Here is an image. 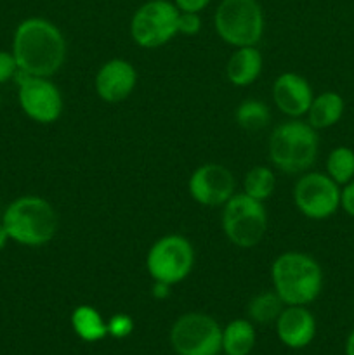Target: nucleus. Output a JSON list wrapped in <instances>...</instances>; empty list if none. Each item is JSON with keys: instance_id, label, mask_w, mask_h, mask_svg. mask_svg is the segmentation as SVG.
<instances>
[{"instance_id": "21", "label": "nucleus", "mask_w": 354, "mask_h": 355, "mask_svg": "<svg viewBox=\"0 0 354 355\" xmlns=\"http://www.w3.org/2000/svg\"><path fill=\"white\" fill-rule=\"evenodd\" d=\"M326 175L339 186H346L354 180V151L347 146L332 149L326 158Z\"/></svg>"}, {"instance_id": "19", "label": "nucleus", "mask_w": 354, "mask_h": 355, "mask_svg": "<svg viewBox=\"0 0 354 355\" xmlns=\"http://www.w3.org/2000/svg\"><path fill=\"white\" fill-rule=\"evenodd\" d=\"M71 326L76 335L85 342H97L108 335V324L90 305H80L73 311Z\"/></svg>"}, {"instance_id": "12", "label": "nucleus", "mask_w": 354, "mask_h": 355, "mask_svg": "<svg viewBox=\"0 0 354 355\" xmlns=\"http://www.w3.org/2000/svg\"><path fill=\"white\" fill-rule=\"evenodd\" d=\"M235 177L231 170L219 163H205L189 177L187 189L191 198L203 207H224L235 194Z\"/></svg>"}, {"instance_id": "28", "label": "nucleus", "mask_w": 354, "mask_h": 355, "mask_svg": "<svg viewBox=\"0 0 354 355\" xmlns=\"http://www.w3.org/2000/svg\"><path fill=\"white\" fill-rule=\"evenodd\" d=\"M177 9L180 12H198L200 14L205 7L210 3V0H174Z\"/></svg>"}, {"instance_id": "27", "label": "nucleus", "mask_w": 354, "mask_h": 355, "mask_svg": "<svg viewBox=\"0 0 354 355\" xmlns=\"http://www.w3.org/2000/svg\"><path fill=\"white\" fill-rule=\"evenodd\" d=\"M340 207L349 217L354 218V180H351L349 184L344 186V189H340Z\"/></svg>"}, {"instance_id": "7", "label": "nucleus", "mask_w": 354, "mask_h": 355, "mask_svg": "<svg viewBox=\"0 0 354 355\" xmlns=\"http://www.w3.org/2000/svg\"><path fill=\"white\" fill-rule=\"evenodd\" d=\"M194 266L193 245L184 236L169 234L153 243L146 257V269L153 281L177 284L186 279Z\"/></svg>"}, {"instance_id": "18", "label": "nucleus", "mask_w": 354, "mask_h": 355, "mask_svg": "<svg viewBox=\"0 0 354 355\" xmlns=\"http://www.w3.org/2000/svg\"><path fill=\"white\" fill-rule=\"evenodd\" d=\"M255 343V329L246 319H235L222 331V349L228 355H248Z\"/></svg>"}, {"instance_id": "14", "label": "nucleus", "mask_w": 354, "mask_h": 355, "mask_svg": "<svg viewBox=\"0 0 354 355\" xmlns=\"http://www.w3.org/2000/svg\"><path fill=\"white\" fill-rule=\"evenodd\" d=\"M312 99V89L304 76L297 73H283L274 80L273 101L287 116L298 118L307 114Z\"/></svg>"}, {"instance_id": "29", "label": "nucleus", "mask_w": 354, "mask_h": 355, "mask_svg": "<svg viewBox=\"0 0 354 355\" xmlns=\"http://www.w3.org/2000/svg\"><path fill=\"white\" fill-rule=\"evenodd\" d=\"M151 293H153V297L158 298V300H163V298H167L170 295V284H165V283H160V281H155V284H153Z\"/></svg>"}, {"instance_id": "31", "label": "nucleus", "mask_w": 354, "mask_h": 355, "mask_svg": "<svg viewBox=\"0 0 354 355\" xmlns=\"http://www.w3.org/2000/svg\"><path fill=\"white\" fill-rule=\"evenodd\" d=\"M346 355H354V329H353V331H351V335L347 336Z\"/></svg>"}, {"instance_id": "1", "label": "nucleus", "mask_w": 354, "mask_h": 355, "mask_svg": "<svg viewBox=\"0 0 354 355\" xmlns=\"http://www.w3.org/2000/svg\"><path fill=\"white\" fill-rule=\"evenodd\" d=\"M10 52L21 71L51 78L65 64L66 40L61 30L49 19L28 17L17 24Z\"/></svg>"}, {"instance_id": "9", "label": "nucleus", "mask_w": 354, "mask_h": 355, "mask_svg": "<svg viewBox=\"0 0 354 355\" xmlns=\"http://www.w3.org/2000/svg\"><path fill=\"white\" fill-rule=\"evenodd\" d=\"M17 83V101L30 120L40 125H51L61 118L65 103L61 90L44 76H33L17 69L14 76Z\"/></svg>"}, {"instance_id": "5", "label": "nucleus", "mask_w": 354, "mask_h": 355, "mask_svg": "<svg viewBox=\"0 0 354 355\" xmlns=\"http://www.w3.org/2000/svg\"><path fill=\"white\" fill-rule=\"evenodd\" d=\"M214 26L222 42L233 47L257 45L264 35V12L257 0H221Z\"/></svg>"}, {"instance_id": "13", "label": "nucleus", "mask_w": 354, "mask_h": 355, "mask_svg": "<svg viewBox=\"0 0 354 355\" xmlns=\"http://www.w3.org/2000/svg\"><path fill=\"white\" fill-rule=\"evenodd\" d=\"M135 83H137V71L132 62L125 59H111L104 62L94 80L97 96L106 103H120L127 99L134 92Z\"/></svg>"}, {"instance_id": "17", "label": "nucleus", "mask_w": 354, "mask_h": 355, "mask_svg": "<svg viewBox=\"0 0 354 355\" xmlns=\"http://www.w3.org/2000/svg\"><path fill=\"white\" fill-rule=\"evenodd\" d=\"M344 110H346V103L340 94L332 92V90L321 92L312 99L311 107L307 111V123L316 130L330 128L339 123Z\"/></svg>"}, {"instance_id": "10", "label": "nucleus", "mask_w": 354, "mask_h": 355, "mask_svg": "<svg viewBox=\"0 0 354 355\" xmlns=\"http://www.w3.org/2000/svg\"><path fill=\"white\" fill-rule=\"evenodd\" d=\"M170 342L179 355H217L222 349V329L210 315L191 312L174 322Z\"/></svg>"}, {"instance_id": "4", "label": "nucleus", "mask_w": 354, "mask_h": 355, "mask_svg": "<svg viewBox=\"0 0 354 355\" xmlns=\"http://www.w3.org/2000/svg\"><path fill=\"white\" fill-rule=\"evenodd\" d=\"M319 139L316 128L297 118L283 121L269 137V159L285 173H302L318 158Z\"/></svg>"}, {"instance_id": "24", "label": "nucleus", "mask_w": 354, "mask_h": 355, "mask_svg": "<svg viewBox=\"0 0 354 355\" xmlns=\"http://www.w3.org/2000/svg\"><path fill=\"white\" fill-rule=\"evenodd\" d=\"M132 329H134V322L125 314H117L108 321V333L115 338H125L130 335Z\"/></svg>"}, {"instance_id": "8", "label": "nucleus", "mask_w": 354, "mask_h": 355, "mask_svg": "<svg viewBox=\"0 0 354 355\" xmlns=\"http://www.w3.org/2000/svg\"><path fill=\"white\" fill-rule=\"evenodd\" d=\"M179 12L176 3L169 0H148L132 16V40L144 49L162 47L179 33Z\"/></svg>"}, {"instance_id": "11", "label": "nucleus", "mask_w": 354, "mask_h": 355, "mask_svg": "<svg viewBox=\"0 0 354 355\" xmlns=\"http://www.w3.org/2000/svg\"><path fill=\"white\" fill-rule=\"evenodd\" d=\"M294 201L304 217L325 220L340 208V187L326 173H304L294 187Z\"/></svg>"}, {"instance_id": "6", "label": "nucleus", "mask_w": 354, "mask_h": 355, "mask_svg": "<svg viewBox=\"0 0 354 355\" xmlns=\"http://www.w3.org/2000/svg\"><path fill=\"white\" fill-rule=\"evenodd\" d=\"M222 231L238 248H253L267 231V211L262 201L245 193L233 194L222 210Z\"/></svg>"}, {"instance_id": "2", "label": "nucleus", "mask_w": 354, "mask_h": 355, "mask_svg": "<svg viewBox=\"0 0 354 355\" xmlns=\"http://www.w3.org/2000/svg\"><path fill=\"white\" fill-rule=\"evenodd\" d=\"M274 291L287 305H309L319 297L323 270L307 253H281L271 266Z\"/></svg>"}, {"instance_id": "25", "label": "nucleus", "mask_w": 354, "mask_h": 355, "mask_svg": "<svg viewBox=\"0 0 354 355\" xmlns=\"http://www.w3.org/2000/svg\"><path fill=\"white\" fill-rule=\"evenodd\" d=\"M177 30L183 35H196L201 30V19L198 12H179V21H177Z\"/></svg>"}, {"instance_id": "26", "label": "nucleus", "mask_w": 354, "mask_h": 355, "mask_svg": "<svg viewBox=\"0 0 354 355\" xmlns=\"http://www.w3.org/2000/svg\"><path fill=\"white\" fill-rule=\"evenodd\" d=\"M17 62L12 52L0 51V85L7 83L9 80H14L17 73Z\"/></svg>"}, {"instance_id": "20", "label": "nucleus", "mask_w": 354, "mask_h": 355, "mask_svg": "<svg viewBox=\"0 0 354 355\" xmlns=\"http://www.w3.org/2000/svg\"><path fill=\"white\" fill-rule=\"evenodd\" d=\"M236 121L246 132L262 130L269 125L271 111L266 103L255 99H246L236 110Z\"/></svg>"}, {"instance_id": "22", "label": "nucleus", "mask_w": 354, "mask_h": 355, "mask_svg": "<svg viewBox=\"0 0 354 355\" xmlns=\"http://www.w3.org/2000/svg\"><path fill=\"white\" fill-rule=\"evenodd\" d=\"M283 311V300L278 297L276 291H264L255 295L248 304V315L252 321L260 324H269L276 321Z\"/></svg>"}, {"instance_id": "30", "label": "nucleus", "mask_w": 354, "mask_h": 355, "mask_svg": "<svg viewBox=\"0 0 354 355\" xmlns=\"http://www.w3.org/2000/svg\"><path fill=\"white\" fill-rule=\"evenodd\" d=\"M7 243H9V234H7L6 227H3V224L0 222V252H3V250H6Z\"/></svg>"}, {"instance_id": "16", "label": "nucleus", "mask_w": 354, "mask_h": 355, "mask_svg": "<svg viewBox=\"0 0 354 355\" xmlns=\"http://www.w3.org/2000/svg\"><path fill=\"white\" fill-rule=\"evenodd\" d=\"M262 71V54L255 45L238 47L226 64V76L236 87L252 85Z\"/></svg>"}, {"instance_id": "15", "label": "nucleus", "mask_w": 354, "mask_h": 355, "mask_svg": "<svg viewBox=\"0 0 354 355\" xmlns=\"http://www.w3.org/2000/svg\"><path fill=\"white\" fill-rule=\"evenodd\" d=\"M276 331L285 345L290 349H302L314 338L316 321L305 305H288L276 319Z\"/></svg>"}, {"instance_id": "3", "label": "nucleus", "mask_w": 354, "mask_h": 355, "mask_svg": "<svg viewBox=\"0 0 354 355\" xmlns=\"http://www.w3.org/2000/svg\"><path fill=\"white\" fill-rule=\"evenodd\" d=\"M2 224L10 241L37 248L47 245L56 236L58 214L44 198L21 196L6 208Z\"/></svg>"}, {"instance_id": "32", "label": "nucleus", "mask_w": 354, "mask_h": 355, "mask_svg": "<svg viewBox=\"0 0 354 355\" xmlns=\"http://www.w3.org/2000/svg\"><path fill=\"white\" fill-rule=\"evenodd\" d=\"M0 103H2V97H0Z\"/></svg>"}, {"instance_id": "23", "label": "nucleus", "mask_w": 354, "mask_h": 355, "mask_svg": "<svg viewBox=\"0 0 354 355\" xmlns=\"http://www.w3.org/2000/svg\"><path fill=\"white\" fill-rule=\"evenodd\" d=\"M276 187V177H274L273 170L267 166H253L248 173L245 175V182H243V193L246 196L253 198V200L264 201L271 198Z\"/></svg>"}]
</instances>
